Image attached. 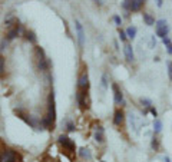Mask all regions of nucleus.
I'll return each mask as SVG.
<instances>
[{
  "label": "nucleus",
  "mask_w": 172,
  "mask_h": 162,
  "mask_svg": "<svg viewBox=\"0 0 172 162\" xmlns=\"http://www.w3.org/2000/svg\"><path fill=\"white\" fill-rule=\"evenodd\" d=\"M156 46V40H155V36H152V39H150V47H155Z\"/></svg>",
  "instance_id": "31"
},
{
  "label": "nucleus",
  "mask_w": 172,
  "mask_h": 162,
  "mask_svg": "<svg viewBox=\"0 0 172 162\" xmlns=\"http://www.w3.org/2000/svg\"><path fill=\"white\" fill-rule=\"evenodd\" d=\"M67 130H69V132H72V130H75V125H73L72 122H69V123H67Z\"/></svg>",
  "instance_id": "29"
},
{
  "label": "nucleus",
  "mask_w": 172,
  "mask_h": 162,
  "mask_svg": "<svg viewBox=\"0 0 172 162\" xmlns=\"http://www.w3.org/2000/svg\"><path fill=\"white\" fill-rule=\"evenodd\" d=\"M4 73V57L0 56V76H3Z\"/></svg>",
  "instance_id": "23"
},
{
  "label": "nucleus",
  "mask_w": 172,
  "mask_h": 162,
  "mask_svg": "<svg viewBox=\"0 0 172 162\" xmlns=\"http://www.w3.org/2000/svg\"><path fill=\"white\" fill-rule=\"evenodd\" d=\"M149 110H150V113H152V115H153L155 118L158 116V112H156V109H155V108H152V106H150V108H149Z\"/></svg>",
  "instance_id": "30"
},
{
  "label": "nucleus",
  "mask_w": 172,
  "mask_h": 162,
  "mask_svg": "<svg viewBox=\"0 0 172 162\" xmlns=\"http://www.w3.org/2000/svg\"><path fill=\"white\" fill-rule=\"evenodd\" d=\"M6 46H7V40H6V39H3V40H1V46H0V50L3 52V50L6 49Z\"/></svg>",
  "instance_id": "27"
},
{
  "label": "nucleus",
  "mask_w": 172,
  "mask_h": 162,
  "mask_svg": "<svg viewBox=\"0 0 172 162\" xmlns=\"http://www.w3.org/2000/svg\"><path fill=\"white\" fill-rule=\"evenodd\" d=\"M100 86H102L103 90L108 89V76L106 75H102V83H100Z\"/></svg>",
  "instance_id": "21"
},
{
  "label": "nucleus",
  "mask_w": 172,
  "mask_h": 162,
  "mask_svg": "<svg viewBox=\"0 0 172 162\" xmlns=\"http://www.w3.org/2000/svg\"><path fill=\"white\" fill-rule=\"evenodd\" d=\"M87 87H89V77H87V73H83V75L79 77L77 89L79 90H87Z\"/></svg>",
  "instance_id": "10"
},
{
  "label": "nucleus",
  "mask_w": 172,
  "mask_h": 162,
  "mask_svg": "<svg viewBox=\"0 0 172 162\" xmlns=\"http://www.w3.org/2000/svg\"><path fill=\"white\" fill-rule=\"evenodd\" d=\"M119 37H120V40H122V42H125V40H126V37H128V36H126V32L119 30Z\"/></svg>",
  "instance_id": "25"
},
{
  "label": "nucleus",
  "mask_w": 172,
  "mask_h": 162,
  "mask_svg": "<svg viewBox=\"0 0 172 162\" xmlns=\"http://www.w3.org/2000/svg\"><path fill=\"white\" fill-rule=\"evenodd\" d=\"M47 120L53 125L56 120V105H54V93L50 92L49 99H47V115H46Z\"/></svg>",
  "instance_id": "2"
},
{
  "label": "nucleus",
  "mask_w": 172,
  "mask_h": 162,
  "mask_svg": "<svg viewBox=\"0 0 172 162\" xmlns=\"http://www.w3.org/2000/svg\"><path fill=\"white\" fill-rule=\"evenodd\" d=\"M75 27H76V34H77V42H79V46L83 47L85 44V32H83V27L79 22H75Z\"/></svg>",
  "instance_id": "6"
},
{
  "label": "nucleus",
  "mask_w": 172,
  "mask_h": 162,
  "mask_svg": "<svg viewBox=\"0 0 172 162\" xmlns=\"http://www.w3.org/2000/svg\"><path fill=\"white\" fill-rule=\"evenodd\" d=\"M19 32H20V26H19V23L14 24V26H11L10 29L7 30V33H6V40H13V39H16V36L19 34Z\"/></svg>",
  "instance_id": "8"
},
{
  "label": "nucleus",
  "mask_w": 172,
  "mask_h": 162,
  "mask_svg": "<svg viewBox=\"0 0 172 162\" xmlns=\"http://www.w3.org/2000/svg\"><path fill=\"white\" fill-rule=\"evenodd\" d=\"M163 161H165V162H171V159H169L168 156H165V158H163Z\"/></svg>",
  "instance_id": "33"
},
{
  "label": "nucleus",
  "mask_w": 172,
  "mask_h": 162,
  "mask_svg": "<svg viewBox=\"0 0 172 162\" xmlns=\"http://www.w3.org/2000/svg\"><path fill=\"white\" fill-rule=\"evenodd\" d=\"M95 139H96V142H103L105 140V132H103L102 126H97L96 130H95Z\"/></svg>",
  "instance_id": "13"
},
{
  "label": "nucleus",
  "mask_w": 172,
  "mask_h": 162,
  "mask_svg": "<svg viewBox=\"0 0 172 162\" xmlns=\"http://www.w3.org/2000/svg\"><path fill=\"white\" fill-rule=\"evenodd\" d=\"M79 153H80V156H82V158H85V159H90V158H92L90 151H89V149H86V148H82Z\"/></svg>",
  "instance_id": "16"
},
{
  "label": "nucleus",
  "mask_w": 172,
  "mask_h": 162,
  "mask_svg": "<svg viewBox=\"0 0 172 162\" xmlns=\"http://www.w3.org/2000/svg\"><path fill=\"white\" fill-rule=\"evenodd\" d=\"M59 143L63 146V152L72 159L73 158V155H75V149H76V145L75 142L70 139V138H67V136H64V135H60L59 136Z\"/></svg>",
  "instance_id": "1"
},
{
  "label": "nucleus",
  "mask_w": 172,
  "mask_h": 162,
  "mask_svg": "<svg viewBox=\"0 0 172 162\" xmlns=\"http://www.w3.org/2000/svg\"><path fill=\"white\" fill-rule=\"evenodd\" d=\"M24 36H26V39L29 40V42H32V43H36V34L30 30H27V32L24 33Z\"/></svg>",
  "instance_id": "18"
},
{
  "label": "nucleus",
  "mask_w": 172,
  "mask_h": 162,
  "mask_svg": "<svg viewBox=\"0 0 172 162\" xmlns=\"http://www.w3.org/2000/svg\"><path fill=\"white\" fill-rule=\"evenodd\" d=\"M153 130H155V133H159L162 130V122L159 119H155V122H153Z\"/></svg>",
  "instance_id": "17"
},
{
  "label": "nucleus",
  "mask_w": 172,
  "mask_h": 162,
  "mask_svg": "<svg viewBox=\"0 0 172 162\" xmlns=\"http://www.w3.org/2000/svg\"><path fill=\"white\" fill-rule=\"evenodd\" d=\"M136 32H138L136 27H135V26H130V27H128V30H126V36L130 37V39H133V37L136 36Z\"/></svg>",
  "instance_id": "15"
},
{
  "label": "nucleus",
  "mask_w": 172,
  "mask_h": 162,
  "mask_svg": "<svg viewBox=\"0 0 172 162\" xmlns=\"http://www.w3.org/2000/svg\"><path fill=\"white\" fill-rule=\"evenodd\" d=\"M128 4H129L128 10L138 11V10H140V7L145 4V0H128Z\"/></svg>",
  "instance_id": "9"
},
{
  "label": "nucleus",
  "mask_w": 172,
  "mask_h": 162,
  "mask_svg": "<svg viewBox=\"0 0 172 162\" xmlns=\"http://www.w3.org/2000/svg\"><path fill=\"white\" fill-rule=\"evenodd\" d=\"M162 42H163V44L166 46V52L169 54H172V42H171V39L166 36V37H163L162 39Z\"/></svg>",
  "instance_id": "14"
},
{
  "label": "nucleus",
  "mask_w": 172,
  "mask_h": 162,
  "mask_svg": "<svg viewBox=\"0 0 172 162\" xmlns=\"http://www.w3.org/2000/svg\"><path fill=\"white\" fill-rule=\"evenodd\" d=\"M123 120H125V113H123L122 109H118V110L115 112V116H113V123H115L116 126H120V125L123 123Z\"/></svg>",
  "instance_id": "11"
},
{
  "label": "nucleus",
  "mask_w": 172,
  "mask_h": 162,
  "mask_svg": "<svg viewBox=\"0 0 172 162\" xmlns=\"http://www.w3.org/2000/svg\"><path fill=\"white\" fill-rule=\"evenodd\" d=\"M76 100H77V105L82 110L87 109L89 106V102H87V90H79L77 89V93H76Z\"/></svg>",
  "instance_id": "5"
},
{
  "label": "nucleus",
  "mask_w": 172,
  "mask_h": 162,
  "mask_svg": "<svg viewBox=\"0 0 172 162\" xmlns=\"http://www.w3.org/2000/svg\"><path fill=\"white\" fill-rule=\"evenodd\" d=\"M143 20H145V23H146L148 26H152V24H155V20H153V17H152V16H149L148 13H143Z\"/></svg>",
  "instance_id": "19"
},
{
  "label": "nucleus",
  "mask_w": 172,
  "mask_h": 162,
  "mask_svg": "<svg viewBox=\"0 0 172 162\" xmlns=\"http://www.w3.org/2000/svg\"><path fill=\"white\" fill-rule=\"evenodd\" d=\"M123 52H125V57H126V60H128V62H133L135 56H133V50H132V46H130V44H125Z\"/></svg>",
  "instance_id": "12"
},
{
  "label": "nucleus",
  "mask_w": 172,
  "mask_h": 162,
  "mask_svg": "<svg viewBox=\"0 0 172 162\" xmlns=\"http://www.w3.org/2000/svg\"><path fill=\"white\" fill-rule=\"evenodd\" d=\"M162 1H163V0H156V4H158L159 7H161V6H162Z\"/></svg>",
  "instance_id": "32"
},
{
  "label": "nucleus",
  "mask_w": 172,
  "mask_h": 162,
  "mask_svg": "<svg viewBox=\"0 0 172 162\" xmlns=\"http://www.w3.org/2000/svg\"><path fill=\"white\" fill-rule=\"evenodd\" d=\"M152 148H153L155 151L159 149V139H158V138H152Z\"/></svg>",
  "instance_id": "22"
},
{
  "label": "nucleus",
  "mask_w": 172,
  "mask_h": 162,
  "mask_svg": "<svg viewBox=\"0 0 172 162\" xmlns=\"http://www.w3.org/2000/svg\"><path fill=\"white\" fill-rule=\"evenodd\" d=\"M140 103H142L143 106H146V108H150V106H152V100L148 99V97H142V99H140Z\"/></svg>",
  "instance_id": "20"
},
{
  "label": "nucleus",
  "mask_w": 172,
  "mask_h": 162,
  "mask_svg": "<svg viewBox=\"0 0 172 162\" xmlns=\"http://www.w3.org/2000/svg\"><path fill=\"white\" fill-rule=\"evenodd\" d=\"M129 120H130V125H132L133 130H138V128H136V120H135V116H133V115H130V116H129Z\"/></svg>",
  "instance_id": "24"
},
{
  "label": "nucleus",
  "mask_w": 172,
  "mask_h": 162,
  "mask_svg": "<svg viewBox=\"0 0 172 162\" xmlns=\"http://www.w3.org/2000/svg\"><path fill=\"white\" fill-rule=\"evenodd\" d=\"M113 22L116 23V26H120L122 24V19L119 16H113Z\"/></svg>",
  "instance_id": "26"
},
{
  "label": "nucleus",
  "mask_w": 172,
  "mask_h": 162,
  "mask_svg": "<svg viewBox=\"0 0 172 162\" xmlns=\"http://www.w3.org/2000/svg\"><path fill=\"white\" fill-rule=\"evenodd\" d=\"M0 162H22V156L13 149H4L0 153Z\"/></svg>",
  "instance_id": "3"
},
{
  "label": "nucleus",
  "mask_w": 172,
  "mask_h": 162,
  "mask_svg": "<svg viewBox=\"0 0 172 162\" xmlns=\"http://www.w3.org/2000/svg\"><path fill=\"white\" fill-rule=\"evenodd\" d=\"M112 89H113L115 103H116V105H120V103H123V93H122V90L119 89V86L116 85V83H113V85H112Z\"/></svg>",
  "instance_id": "7"
},
{
  "label": "nucleus",
  "mask_w": 172,
  "mask_h": 162,
  "mask_svg": "<svg viewBox=\"0 0 172 162\" xmlns=\"http://www.w3.org/2000/svg\"><path fill=\"white\" fill-rule=\"evenodd\" d=\"M155 30H156V36L159 37H166L168 36V32H169V27H168V23L165 19H159L158 22H155Z\"/></svg>",
  "instance_id": "4"
},
{
  "label": "nucleus",
  "mask_w": 172,
  "mask_h": 162,
  "mask_svg": "<svg viewBox=\"0 0 172 162\" xmlns=\"http://www.w3.org/2000/svg\"><path fill=\"white\" fill-rule=\"evenodd\" d=\"M168 75L172 79V62H168Z\"/></svg>",
  "instance_id": "28"
}]
</instances>
